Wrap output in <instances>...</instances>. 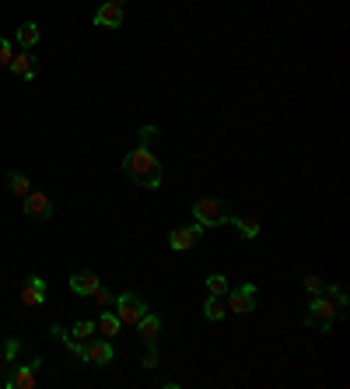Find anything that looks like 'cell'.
Segmentation results:
<instances>
[{
	"instance_id": "cell-1",
	"label": "cell",
	"mask_w": 350,
	"mask_h": 389,
	"mask_svg": "<svg viewBox=\"0 0 350 389\" xmlns=\"http://www.w3.org/2000/svg\"><path fill=\"white\" fill-rule=\"evenodd\" d=\"M123 172H126L137 186H147V190H158V186H161V162H158V155L151 151V144H137L133 151H126Z\"/></svg>"
},
{
	"instance_id": "cell-2",
	"label": "cell",
	"mask_w": 350,
	"mask_h": 389,
	"mask_svg": "<svg viewBox=\"0 0 350 389\" xmlns=\"http://www.w3.org/2000/svg\"><path fill=\"white\" fill-rule=\"evenodd\" d=\"M336 316H340V305L322 291V295H312V305H308V312H305V326H308V330H319V333H329L333 323H336Z\"/></svg>"
},
{
	"instance_id": "cell-3",
	"label": "cell",
	"mask_w": 350,
	"mask_h": 389,
	"mask_svg": "<svg viewBox=\"0 0 350 389\" xmlns=\"http://www.w3.org/2000/svg\"><path fill=\"white\" fill-rule=\"evenodd\" d=\"M116 309V316H119V323L123 326H137L140 323V316L147 312V302H144V295H137V291H123V295H116V302H112Z\"/></svg>"
},
{
	"instance_id": "cell-4",
	"label": "cell",
	"mask_w": 350,
	"mask_h": 389,
	"mask_svg": "<svg viewBox=\"0 0 350 389\" xmlns=\"http://www.w3.org/2000/svg\"><path fill=\"white\" fill-rule=\"evenodd\" d=\"M256 284L252 281H242V284H235V288H228V295H224V309L228 312H238V316H245V312H256Z\"/></svg>"
},
{
	"instance_id": "cell-5",
	"label": "cell",
	"mask_w": 350,
	"mask_h": 389,
	"mask_svg": "<svg viewBox=\"0 0 350 389\" xmlns=\"http://www.w3.org/2000/svg\"><path fill=\"white\" fill-rule=\"evenodd\" d=\"M228 211L217 204V197H203V200H196L193 204V221L196 225H203V228H217V225H228Z\"/></svg>"
},
{
	"instance_id": "cell-6",
	"label": "cell",
	"mask_w": 350,
	"mask_h": 389,
	"mask_svg": "<svg viewBox=\"0 0 350 389\" xmlns=\"http://www.w3.org/2000/svg\"><path fill=\"white\" fill-rule=\"evenodd\" d=\"M43 358H32L29 365H15L11 368V375L4 379V382H0V386H4V389H32L36 382H39V372H43Z\"/></svg>"
},
{
	"instance_id": "cell-7",
	"label": "cell",
	"mask_w": 350,
	"mask_h": 389,
	"mask_svg": "<svg viewBox=\"0 0 350 389\" xmlns=\"http://www.w3.org/2000/svg\"><path fill=\"white\" fill-rule=\"evenodd\" d=\"M112 358H116L112 340H105V337L85 340V351H81V361H85V365H92V368H105V365H112Z\"/></svg>"
},
{
	"instance_id": "cell-8",
	"label": "cell",
	"mask_w": 350,
	"mask_h": 389,
	"mask_svg": "<svg viewBox=\"0 0 350 389\" xmlns=\"http://www.w3.org/2000/svg\"><path fill=\"white\" fill-rule=\"evenodd\" d=\"M203 232H207V228L196 225V221H193L189 228H172V232H168V246H172V253H189Z\"/></svg>"
},
{
	"instance_id": "cell-9",
	"label": "cell",
	"mask_w": 350,
	"mask_h": 389,
	"mask_svg": "<svg viewBox=\"0 0 350 389\" xmlns=\"http://www.w3.org/2000/svg\"><path fill=\"white\" fill-rule=\"evenodd\" d=\"M22 207H25V214L29 218H36V221H50L53 218V200H50V193H29V197H22Z\"/></svg>"
},
{
	"instance_id": "cell-10",
	"label": "cell",
	"mask_w": 350,
	"mask_h": 389,
	"mask_svg": "<svg viewBox=\"0 0 350 389\" xmlns=\"http://www.w3.org/2000/svg\"><path fill=\"white\" fill-rule=\"evenodd\" d=\"M92 22H95V29H119L123 25V0H109V4H102Z\"/></svg>"
},
{
	"instance_id": "cell-11",
	"label": "cell",
	"mask_w": 350,
	"mask_h": 389,
	"mask_svg": "<svg viewBox=\"0 0 350 389\" xmlns=\"http://www.w3.org/2000/svg\"><path fill=\"white\" fill-rule=\"evenodd\" d=\"M137 337L147 344V347H158V337H161V316H154L151 309L140 316V323H137Z\"/></svg>"
},
{
	"instance_id": "cell-12",
	"label": "cell",
	"mask_w": 350,
	"mask_h": 389,
	"mask_svg": "<svg viewBox=\"0 0 350 389\" xmlns=\"http://www.w3.org/2000/svg\"><path fill=\"white\" fill-rule=\"evenodd\" d=\"M99 284H102V277H99L95 270L71 274V291H74V295H81V298H92V295L99 291Z\"/></svg>"
},
{
	"instance_id": "cell-13",
	"label": "cell",
	"mask_w": 350,
	"mask_h": 389,
	"mask_svg": "<svg viewBox=\"0 0 350 389\" xmlns=\"http://www.w3.org/2000/svg\"><path fill=\"white\" fill-rule=\"evenodd\" d=\"M22 302H25L29 309L46 305V281H43L39 274H32V277L25 281V288H22Z\"/></svg>"
},
{
	"instance_id": "cell-14",
	"label": "cell",
	"mask_w": 350,
	"mask_h": 389,
	"mask_svg": "<svg viewBox=\"0 0 350 389\" xmlns=\"http://www.w3.org/2000/svg\"><path fill=\"white\" fill-rule=\"evenodd\" d=\"M119 330H123L119 316H116L112 309H102V316L95 319V333H99V337H105V340H112V337H119Z\"/></svg>"
},
{
	"instance_id": "cell-15",
	"label": "cell",
	"mask_w": 350,
	"mask_h": 389,
	"mask_svg": "<svg viewBox=\"0 0 350 389\" xmlns=\"http://www.w3.org/2000/svg\"><path fill=\"white\" fill-rule=\"evenodd\" d=\"M11 71H15L22 81H32L39 67H36V57H29V50H22V53H15V57H11Z\"/></svg>"
},
{
	"instance_id": "cell-16",
	"label": "cell",
	"mask_w": 350,
	"mask_h": 389,
	"mask_svg": "<svg viewBox=\"0 0 350 389\" xmlns=\"http://www.w3.org/2000/svg\"><path fill=\"white\" fill-rule=\"evenodd\" d=\"M50 333H53V337H57V340H60V344H64V347H67L74 358H81V351H85V340H78V337H74L71 330H64L60 323H53V330H50Z\"/></svg>"
},
{
	"instance_id": "cell-17",
	"label": "cell",
	"mask_w": 350,
	"mask_h": 389,
	"mask_svg": "<svg viewBox=\"0 0 350 389\" xmlns=\"http://www.w3.org/2000/svg\"><path fill=\"white\" fill-rule=\"evenodd\" d=\"M15 39H18L22 50H36V46H39V25H36V22H25V25L15 32Z\"/></svg>"
},
{
	"instance_id": "cell-18",
	"label": "cell",
	"mask_w": 350,
	"mask_h": 389,
	"mask_svg": "<svg viewBox=\"0 0 350 389\" xmlns=\"http://www.w3.org/2000/svg\"><path fill=\"white\" fill-rule=\"evenodd\" d=\"M224 316H228V309H224V298L210 295V298L203 302V319H207V323H221Z\"/></svg>"
},
{
	"instance_id": "cell-19",
	"label": "cell",
	"mask_w": 350,
	"mask_h": 389,
	"mask_svg": "<svg viewBox=\"0 0 350 389\" xmlns=\"http://www.w3.org/2000/svg\"><path fill=\"white\" fill-rule=\"evenodd\" d=\"M228 225H235L238 228V235L242 239H259V221H252V218H228Z\"/></svg>"
},
{
	"instance_id": "cell-20",
	"label": "cell",
	"mask_w": 350,
	"mask_h": 389,
	"mask_svg": "<svg viewBox=\"0 0 350 389\" xmlns=\"http://www.w3.org/2000/svg\"><path fill=\"white\" fill-rule=\"evenodd\" d=\"M8 186H11L15 197H29V193H32V183H29L22 172H8Z\"/></svg>"
},
{
	"instance_id": "cell-21",
	"label": "cell",
	"mask_w": 350,
	"mask_h": 389,
	"mask_svg": "<svg viewBox=\"0 0 350 389\" xmlns=\"http://www.w3.org/2000/svg\"><path fill=\"white\" fill-rule=\"evenodd\" d=\"M228 288H231V284H228V277H224V274H210V277H207V291H210V295L224 298V295H228Z\"/></svg>"
},
{
	"instance_id": "cell-22",
	"label": "cell",
	"mask_w": 350,
	"mask_h": 389,
	"mask_svg": "<svg viewBox=\"0 0 350 389\" xmlns=\"http://www.w3.org/2000/svg\"><path fill=\"white\" fill-rule=\"evenodd\" d=\"M78 340H92L95 337V323L92 319H81V323H74V330H71Z\"/></svg>"
},
{
	"instance_id": "cell-23",
	"label": "cell",
	"mask_w": 350,
	"mask_h": 389,
	"mask_svg": "<svg viewBox=\"0 0 350 389\" xmlns=\"http://www.w3.org/2000/svg\"><path fill=\"white\" fill-rule=\"evenodd\" d=\"M326 295H329V298L340 305V312L347 309V288H343V284H329V291H326Z\"/></svg>"
},
{
	"instance_id": "cell-24",
	"label": "cell",
	"mask_w": 350,
	"mask_h": 389,
	"mask_svg": "<svg viewBox=\"0 0 350 389\" xmlns=\"http://www.w3.org/2000/svg\"><path fill=\"white\" fill-rule=\"evenodd\" d=\"M11 57H15V46H11V39H4V36H0V67H11Z\"/></svg>"
},
{
	"instance_id": "cell-25",
	"label": "cell",
	"mask_w": 350,
	"mask_h": 389,
	"mask_svg": "<svg viewBox=\"0 0 350 389\" xmlns=\"http://www.w3.org/2000/svg\"><path fill=\"white\" fill-rule=\"evenodd\" d=\"M305 291H308V295H322V291H326V281L315 277V274H308V277H305Z\"/></svg>"
},
{
	"instance_id": "cell-26",
	"label": "cell",
	"mask_w": 350,
	"mask_h": 389,
	"mask_svg": "<svg viewBox=\"0 0 350 389\" xmlns=\"http://www.w3.org/2000/svg\"><path fill=\"white\" fill-rule=\"evenodd\" d=\"M92 298H95V302H99V305H102V309H109V305H112V302H116V298H112V295H109V291H105V288H102V284H99V291H95V295H92Z\"/></svg>"
},
{
	"instance_id": "cell-27",
	"label": "cell",
	"mask_w": 350,
	"mask_h": 389,
	"mask_svg": "<svg viewBox=\"0 0 350 389\" xmlns=\"http://www.w3.org/2000/svg\"><path fill=\"white\" fill-rule=\"evenodd\" d=\"M4 358L15 365V358H18V340H8V344H4Z\"/></svg>"
},
{
	"instance_id": "cell-28",
	"label": "cell",
	"mask_w": 350,
	"mask_h": 389,
	"mask_svg": "<svg viewBox=\"0 0 350 389\" xmlns=\"http://www.w3.org/2000/svg\"><path fill=\"white\" fill-rule=\"evenodd\" d=\"M144 368H158V347H147V358H144Z\"/></svg>"
}]
</instances>
